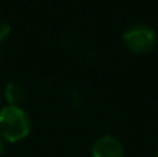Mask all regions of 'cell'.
<instances>
[{
	"label": "cell",
	"instance_id": "3",
	"mask_svg": "<svg viewBox=\"0 0 158 157\" xmlns=\"http://www.w3.org/2000/svg\"><path fill=\"white\" fill-rule=\"evenodd\" d=\"M92 157H125V149L118 138L103 135L93 143Z\"/></svg>",
	"mask_w": 158,
	"mask_h": 157
},
{
	"label": "cell",
	"instance_id": "7",
	"mask_svg": "<svg viewBox=\"0 0 158 157\" xmlns=\"http://www.w3.org/2000/svg\"><path fill=\"white\" fill-rule=\"evenodd\" d=\"M156 157H158V150H157V153H156Z\"/></svg>",
	"mask_w": 158,
	"mask_h": 157
},
{
	"label": "cell",
	"instance_id": "5",
	"mask_svg": "<svg viewBox=\"0 0 158 157\" xmlns=\"http://www.w3.org/2000/svg\"><path fill=\"white\" fill-rule=\"evenodd\" d=\"M11 33V25L6 19H0V45L4 43Z\"/></svg>",
	"mask_w": 158,
	"mask_h": 157
},
{
	"label": "cell",
	"instance_id": "2",
	"mask_svg": "<svg viewBox=\"0 0 158 157\" xmlns=\"http://www.w3.org/2000/svg\"><path fill=\"white\" fill-rule=\"evenodd\" d=\"M122 43L132 54H146L157 43L156 31L146 24H135L122 33Z\"/></svg>",
	"mask_w": 158,
	"mask_h": 157
},
{
	"label": "cell",
	"instance_id": "6",
	"mask_svg": "<svg viewBox=\"0 0 158 157\" xmlns=\"http://www.w3.org/2000/svg\"><path fill=\"white\" fill-rule=\"evenodd\" d=\"M3 152H4V142L0 139V156L3 155Z\"/></svg>",
	"mask_w": 158,
	"mask_h": 157
},
{
	"label": "cell",
	"instance_id": "4",
	"mask_svg": "<svg viewBox=\"0 0 158 157\" xmlns=\"http://www.w3.org/2000/svg\"><path fill=\"white\" fill-rule=\"evenodd\" d=\"M3 97L7 106H19L25 97V88L17 81H10L4 86Z\"/></svg>",
	"mask_w": 158,
	"mask_h": 157
},
{
	"label": "cell",
	"instance_id": "1",
	"mask_svg": "<svg viewBox=\"0 0 158 157\" xmlns=\"http://www.w3.org/2000/svg\"><path fill=\"white\" fill-rule=\"evenodd\" d=\"M32 129L31 117L21 106H7L0 110V139L7 143L21 142Z\"/></svg>",
	"mask_w": 158,
	"mask_h": 157
}]
</instances>
